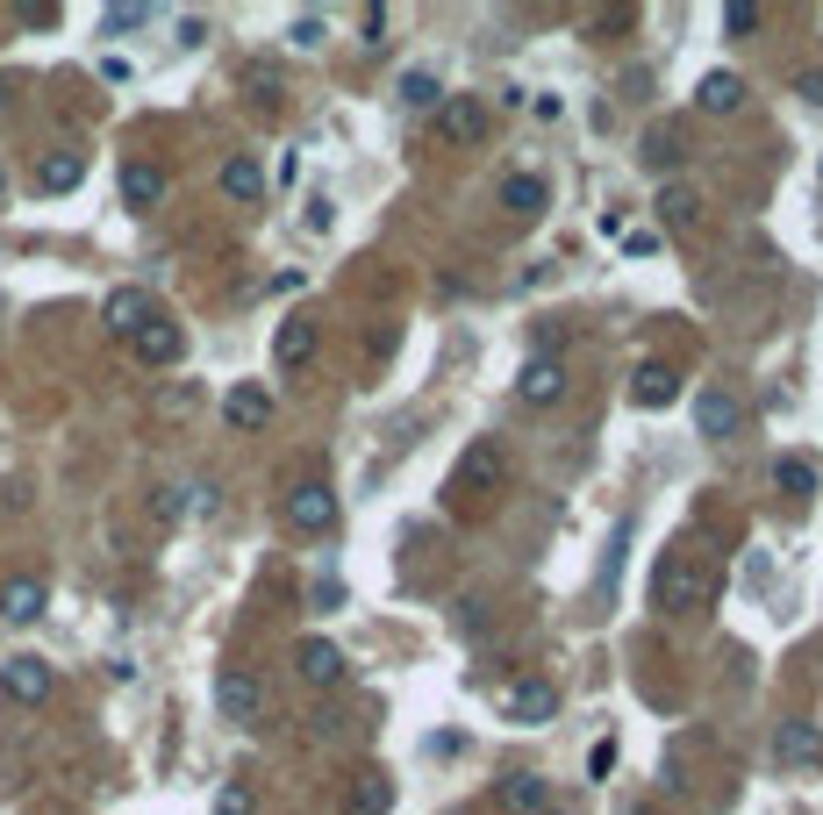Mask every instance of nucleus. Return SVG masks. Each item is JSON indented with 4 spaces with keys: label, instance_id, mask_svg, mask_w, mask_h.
<instances>
[{
    "label": "nucleus",
    "instance_id": "nucleus-14",
    "mask_svg": "<svg viewBox=\"0 0 823 815\" xmlns=\"http://www.w3.org/2000/svg\"><path fill=\"white\" fill-rule=\"evenodd\" d=\"M773 758H781V765H816L823 758V730H816V723H781Z\"/></svg>",
    "mask_w": 823,
    "mask_h": 815
},
{
    "label": "nucleus",
    "instance_id": "nucleus-13",
    "mask_svg": "<svg viewBox=\"0 0 823 815\" xmlns=\"http://www.w3.org/2000/svg\"><path fill=\"white\" fill-rule=\"evenodd\" d=\"M223 415H229V429H265V423H273V393H265V387H229L223 393Z\"/></svg>",
    "mask_w": 823,
    "mask_h": 815
},
{
    "label": "nucleus",
    "instance_id": "nucleus-29",
    "mask_svg": "<svg viewBox=\"0 0 823 815\" xmlns=\"http://www.w3.org/2000/svg\"><path fill=\"white\" fill-rule=\"evenodd\" d=\"M609 773H616V737L587 744V780H609Z\"/></svg>",
    "mask_w": 823,
    "mask_h": 815
},
{
    "label": "nucleus",
    "instance_id": "nucleus-31",
    "mask_svg": "<svg viewBox=\"0 0 823 815\" xmlns=\"http://www.w3.org/2000/svg\"><path fill=\"white\" fill-rule=\"evenodd\" d=\"M759 22H766V8H745V0H738V8H723V29H731V36H752Z\"/></svg>",
    "mask_w": 823,
    "mask_h": 815
},
{
    "label": "nucleus",
    "instance_id": "nucleus-38",
    "mask_svg": "<svg viewBox=\"0 0 823 815\" xmlns=\"http://www.w3.org/2000/svg\"><path fill=\"white\" fill-rule=\"evenodd\" d=\"M0 193H8V172H0Z\"/></svg>",
    "mask_w": 823,
    "mask_h": 815
},
{
    "label": "nucleus",
    "instance_id": "nucleus-3",
    "mask_svg": "<svg viewBox=\"0 0 823 815\" xmlns=\"http://www.w3.org/2000/svg\"><path fill=\"white\" fill-rule=\"evenodd\" d=\"M501 715H509V723H551V715H559V687H551L545 673H523V679H509V687H501Z\"/></svg>",
    "mask_w": 823,
    "mask_h": 815
},
{
    "label": "nucleus",
    "instance_id": "nucleus-36",
    "mask_svg": "<svg viewBox=\"0 0 823 815\" xmlns=\"http://www.w3.org/2000/svg\"><path fill=\"white\" fill-rule=\"evenodd\" d=\"M15 501H22V493H15V487H0V515H8V509H15Z\"/></svg>",
    "mask_w": 823,
    "mask_h": 815
},
{
    "label": "nucleus",
    "instance_id": "nucleus-20",
    "mask_svg": "<svg viewBox=\"0 0 823 815\" xmlns=\"http://www.w3.org/2000/svg\"><path fill=\"white\" fill-rule=\"evenodd\" d=\"M501 808H515V815L551 808V780H537V773H515V780H501Z\"/></svg>",
    "mask_w": 823,
    "mask_h": 815
},
{
    "label": "nucleus",
    "instance_id": "nucleus-18",
    "mask_svg": "<svg viewBox=\"0 0 823 815\" xmlns=\"http://www.w3.org/2000/svg\"><path fill=\"white\" fill-rule=\"evenodd\" d=\"M122 201H129V208H158V201H165V172L144 165V158H137V165H122Z\"/></svg>",
    "mask_w": 823,
    "mask_h": 815
},
{
    "label": "nucleus",
    "instance_id": "nucleus-10",
    "mask_svg": "<svg viewBox=\"0 0 823 815\" xmlns=\"http://www.w3.org/2000/svg\"><path fill=\"white\" fill-rule=\"evenodd\" d=\"M559 393H566V373H559L551 358H531V365L515 373V401H531V408H551Z\"/></svg>",
    "mask_w": 823,
    "mask_h": 815
},
{
    "label": "nucleus",
    "instance_id": "nucleus-11",
    "mask_svg": "<svg viewBox=\"0 0 823 815\" xmlns=\"http://www.w3.org/2000/svg\"><path fill=\"white\" fill-rule=\"evenodd\" d=\"M294 665H301L309 687H337V679H344V651L329 644V637H309V644L294 651Z\"/></svg>",
    "mask_w": 823,
    "mask_h": 815
},
{
    "label": "nucleus",
    "instance_id": "nucleus-1",
    "mask_svg": "<svg viewBox=\"0 0 823 815\" xmlns=\"http://www.w3.org/2000/svg\"><path fill=\"white\" fill-rule=\"evenodd\" d=\"M652 601H659L666 615L702 609V601H709V573H702V559H687V551H666V559H659V573H652Z\"/></svg>",
    "mask_w": 823,
    "mask_h": 815
},
{
    "label": "nucleus",
    "instance_id": "nucleus-32",
    "mask_svg": "<svg viewBox=\"0 0 823 815\" xmlns=\"http://www.w3.org/2000/svg\"><path fill=\"white\" fill-rule=\"evenodd\" d=\"M137 22H151V8H108L101 29H108V36H122V29H137Z\"/></svg>",
    "mask_w": 823,
    "mask_h": 815
},
{
    "label": "nucleus",
    "instance_id": "nucleus-34",
    "mask_svg": "<svg viewBox=\"0 0 823 815\" xmlns=\"http://www.w3.org/2000/svg\"><path fill=\"white\" fill-rule=\"evenodd\" d=\"M179 509H187V501H179V487H165V493L151 501V515H158V523H179Z\"/></svg>",
    "mask_w": 823,
    "mask_h": 815
},
{
    "label": "nucleus",
    "instance_id": "nucleus-25",
    "mask_svg": "<svg viewBox=\"0 0 823 815\" xmlns=\"http://www.w3.org/2000/svg\"><path fill=\"white\" fill-rule=\"evenodd\" d=\"M401 101H409V108H437V101H445L437 72H423V65H415V72H401Z\"/></svg>",
    "mask_w": 823,
    "mask_h": 815
},
{
    "label": "nucleus",
    "instance_id": "nucleus-30",
    "mask_svg": "<svg viewBox=\"0 0 823 815\" xmlns=\"http://www.w3.org/2000/svg\"><path fill=\"white\" fill-rule=\"evenodd\" d=\"M287 43H294V51H315V43H323V15H294Z\"/></svg>",
    "mask_w": 823,
    "mask_h": 815
},
{
    "label": "nucleus",
    "instance_id": "nucleus-12",
    "mask_svg": "<svg viewBox=\"0 0 823 815\" xmlns=\"http://www.w3.org/2000/svg\"><path fill=\"white\" fill-rule=\"evenodd\" d=\"M659 222H666L673 237L702 229V193H695V187H681V179H673V187H659Z\"/></svg>",
    "mask_w": 823,
    "mask_h": 815
},
{
    "label": "nucleus",
    "instance_id": "nucleus-17",
    "mask_svg": "<svg viewBox=\"0 0 823 815\" xmlns=\"http://www.w3.org/2000/svg\"><path fill=\"white\" fill-rule=\"evenodd\" d=\"M631 401H637V408H666V401H681V373H673V365H637Z\"/></svg>",
    "mask_w": 823,
    "mask_h": 815
},
{
    "label": "nucleus",
    "instance_id": "nucleus-22",
    "mask_svg": "<svg viewBox=\"0 0 823 815\" xmlns=\"http://www.w3.org/2000/svg\"><path fill=\"white\" fill-rule=\"evenodd\" d=\"M501 208H509V215H537V208H545V179H537V172H509V179H501Z\"/></svg>",
    "mask_w": 823,
    "mask_h": 815
},
{
    "label": "nucleus",
    "instance_id": "nucleus-37",
    "mask_svg": "<svg viewBox=\"0 0 823 815\" xmlns=\"http://www.w3.org/2000/svg\"><path fill=\"white\" fill-rule=\"evenodd\" d=\"M537 815H566V808H537Z\"/></svg>",
    "mask_w": 823,
    "mask_h": 815
},
{
    "label": "nucleus",
    "instance_id": "nucleus-35",
    "mask_svg": "<svg viewBox=\"0 0 823 815\" xmlns=\"http://www.w3.org/2000/svg\"><path fill=\"white\" fill-rule=\"evenodd\" d=\"M795 93H802L809 108H823V72H802V79H795Z\"/></svg>",
    "mask_w": 823,
    "mask_h": 815
},
{
    "label": "nucleus",
    "instance_id": "nucleus-9",
    "mask_svg": "<svg viewBox=\"0 0 823 815\" xmlns=\"http://www.w3.org/2000/svg\"><path fill=\"white\" fill-rule=\"evenodd\" d=\"M101 323L115 329V337H137V329L151 323V293H144V287H115V293H108V308H101Z\"/></svg>",
    "mask_w": 823,
    "mask_h": 815
},
{
    "label": "nucleus",
    "instance_id": "nucleus-6",
    "mask_svg": "<svg viewBox=\"0 0 823 815\" xmlns=\"http://www.w3.org/2000/svg\"><path fill=\"white\" fill-rule=\"evenodd\" d=\"M287 523H294V529H309V537L337 529V493H329L323 479H301V487L287 493Z\"/></svg>",
    "mask_w": 823,
    "mask_h": 815
},
{
    "label": "nucleus",
    "instance_id": "nucleus-5",
    "mask_svg": "<svg viewBox=\"0 0 823 815\" xmlns=\"http://www.w3.org/2000/svg\"><path fill=\"white\" fill-rule=\"evenodd\" d=\"M215 709H223V723H258V715H265V687H258L244 665H223V673H215Z\"/></svg>",
    "mask_w": 823,
    "mask_h": 815
},
{
    "label": "nucleus",
    "instance_id": "nucleus-24",
    "mask_svg": "<svg viewBox=\"0 0 823 815\" xmlns=\"http://www.w3.org/2000/svg\"><path fill=\"white\" fill-rule=\"evenodd\" d=\"M773 479H781V493H816V459H802V451H788V459L773 465Z\"/></svg>",
    "mask_w": 823,
    "mask_h": 815
},
{
    "label": "nucleus",
    "instance_id": "nucleus-15",
    "mask_svg": "<svg viewBox=\"0 0 823 815\" xmlns=\"http://www.w3.org/2000/svg\"><path fill=\"white\" fill-rule=\"evenodd\" d=\"M695 108H702V115H738L745 108V79L738 72H709V79L695 86Z\"/></svg>",
    "mask_w": 823,
    "mask_h": 815
},
{
    "label": "nucleus",
    "instance_id": "nucleus-23",
    "mask_svg": "<svg viewBox=\"0 0 823 815\" xmlns=\"http://www.w3.org/2000/svg\"><path fill=\"white\" fill-rule=\"evenodd\" d=\"M223 193L229 201H258V193H265V165H258V158H229L223 165Z\"/></svg>",
    "mask_w": 823,
    "mask_h": 815
},
{
    "label": "nucleus",
    "instance_id": "nucleus-2",
    "mask_svg": "<svg viewBox=\"0 0 823 815\" xmlns=\"http://www.w3.org/2000/svg\"><path fill=\"white\" fill-rule=\"evenodd\" d=\"M481 136H487L481 93H445V101H437V143H451V151H473Z\"/></svg>",
    "mask_w": 823,
    "mask_h": 815
},
{
    "label": "nucleus",
    "instance_id": "nucleus-4",
    "mask_svg": "<svg viewBox=\"0 0 823 815\" xmlns=\"http://www.w3.org/2000/svg\"><path fill=\"white\" fill-rule=\"evenodd\" d=\"M51 687H58V679H51V665L36 659V651H22V659L0 665V694L15 701V709H43V701H51Z\"/></svg>",
    "mask_w": 823,
    "mask_h": 815
},
{
    "label": "nucleus",
    "instance_id": "nucleus-27",
    "mask_svg": "<svg viewBox=\"0 0 823 815\" xmlns=\"http://www.w3.org/2000/svg\"><path fill=\"white\" fill-rule=\"evenodd\" d=\"M194 401H201V387H194V379H172V387L158 393V415H165V423H179Z\"/></svg>",
    "mask_w": 823,
    "mask_h": 815
},
{
    "label": "nucleus",
    "instance_id": "nucleus-16",
    "mask_svg": "<svg viewBox=\"0 0 823 815\" xmlns=\"http://www.w3.org/2000/svg\"><path fill=\"white\" fill-rule=\"evenodd\" d=\"M43 579L36 573H22V579H8V587H0V615H8V623H36V615H43Z\"/></svg>",
    "mask_w": 823,
    "mask_h": 815
},
{
    "label": "nucleus",
    "instance_id": "nucleus-21",
    "mask_svg": "<svg viewBox=\"0 0 823 815\" xmlns=\"http://www.w3.org/2000/svg\"><path fill=\"white\" fill-rule=\"evenodd\" d=\"M273 358L287 365V373H294V365H309V358H315V323H301V315H294V323H279Z\"/></svg>",
    "mask_w": 823,
    "mask_h": 815
},
{
    "label": "nucleus",
    "instance_id": "nucleus-28",
    "mask_svg": "<svg viewBox=\"0 0 823 815\" xmlns=\"http://www.w3.org/2000/svg\"><path fill=\"white\" fill-rule=\"evenodd\" d=\"M215 815H258L251 787H244V780H223V787H215Z\"/></svg>",
    "mask_w": 823,
    "mask_h": 815
},
{
    "label": "nucleus",
    "instance_id": "nucleus-7",
    "mask_svg": "<svg viewBox=\"0 0 823 815\" xmlns=\"http://www.w3.org/2000/svg\"><path fill=\"white\" fill-rule=\"evenodd\" d=\"M695 429H702V437H738L745 429V401L738 393H723V387H709V393H695Z\"/></svg>",
    "mask_w": 823,
    "mask_h": 815
},
{
    "label": "nucleus",
    "instance_id": "nucleus-19",
    "mask_svg": "<svg viewBox=\"0 0 823 815\" xmlns=\"http://www.w3.org/2000/svg\"><path fill=\"white\" fill-rule=\"evenodd\" d=\"M79 179H86V158L79 151H51L43 165H36V187H43V193H72Z\"/></svg>",
    "mask_w": 823,
    "mask_h": 815
},
{
    "label": "nucleus",
    "instance_id": "nucleus-33",
    "mask_svg": "<svg viewBox=\"0 0 823 815\" xmlns=\"http://www.w3.org/2000/svg\"><path fill=\"white\" fill-rule=\"evenodd\" d=\"M645 165H659V172L681 165V143H673V136H652V143H645Z\"/></svg>",
    "mask_w": 823,
    "mask_h": 815
},
{
    "label": "nucleus",
    "instance_id": "nucleus-26",
    "mask_svg": "<svg viewBox=\"0 0 823 815\" xmlns=\"http://www.w3.org/2000/svg\"><path fill=\"white\" fill-rule=\"evenodd\" d=\"M387 808H395V787L379 780V773H373V780H359V794H351V815H387Z\"/></svg>",
    "mask_w": 823,
    "mask_h": 815
},
{
    "label": "nucleus",
    "instance_id": "nucleus-8",
    "mask_svg": "<svg viewBox=\"0 0 823 815\" xmlns=\"http://www.w3.org/2000/svg\"><path fill=\"white\" fill-rule=\"evenodd\" d=\"M129 351H137L144 365H179V351H187V329L165 323V315H151V323L129 337Z\"/></svg>",
    "mask_w": 823,
    "mask_h": 815
}]
</instances>
